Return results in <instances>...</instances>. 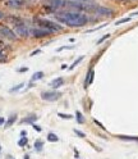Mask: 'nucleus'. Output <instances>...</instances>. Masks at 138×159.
Masks as SVG:
<instances>
[{"mask_svg": "<svg viewBox=\"0 0 138 159\" xmlns=\"http://www.w3.org/2000/svg\"><path fill=\"white\" fill-rule=\"evenodd\" d=\"M3 17H4V13H3V12H2V11H0V19H2V18H3Z\"/></svg>", "mask_w": 138, "mask_h": 159, "instance_id": "obj_32", "label": "nucleus"}, {"mask_svg": "<svg viewBox=\"0 0 138 159\" xmlns=\"http://www.w3.org/2000/svg\"><path fill=\"white\" fill-rule=\"evenodd\" d=\"M60 96H62V93H58V91H54V90L44 91L41 94L42 100H45V102H56Z\"/></svg>", "mask_w": 138, "mask_h": 159, "instance_id": "obj_5", "label": "nucleus"}, {"mask_svg": "<svg viewBox=\"0 0 138 159\" xmlns=\"http://www.w3.org/2000/svg\"><path fill=\"white\" fill-rule=\"evenodd\" d=\"M6 159H14V158H13L12 155H8V157H6Z\"/></svg>", "mask_w": 138, "mask_h": 159, "instance_id": "obj_33", "label": "nucleus"}, {"mask_svg": "<svg viewBox=\"0 0 138 159\" xmlns=\"http://www.w3.org/2000/svg\"><path fill=\"white\" fill-rule=\"evenodd\" d=\"M132 19V17H127V18H123V19H119V21H116L115 25L116 26H119V25H123V23H127V22H129Z\"/></svg>", "mask_w": 138, "mask_h": 159, "instance_id": "obj_20", "label": "nucleus"}, {"mask_svg": "<svg viewBox=\"0 0 138 159\" xmlns=\"http://www.w3.org/2000/svg\"><path fill=\"white\" fill-rule=\"evenodd\" d=\"M17 114L15 113H13V114H11V116H9V118H8V121L5 122V128H9V127H11V126H13L14 123H15V121H17Z\"/></svg>", "mask_w": 138, "mask_h": 159, "instance_id": "obj_13", "label": "nucleus"}, {"mask_svg": "<svg viewBox=\"0 0 138 159\" xmlns=\"http://www.w3.org/2000/svg\"><path fill=\"white\" fill-rule=\"evenodd\" d=\"M24 86V84H19V85H17V86H14V87H12L11 90H9V93H15V91H18V90H21V89Z\"/></svg>", "mask_w": 138, "mask_h": 159, "instance_id": "obj_21", "label": "nucleus"}, {"mask_svg": "<svg viewBox=\"0 0 138 159\" xmlns=\"http://www.w3.org/2000/svg\"><path fill=\"white\" fill-rule=\"evenodd\" d=\"M65 49H73V46H60V48L56 49V52H58V53H59V52H63V50H65Z\"/></svg>", "mask_w": 138, "mask_h": 159, "instance_id": "obj_25", "label": "nucleus"}, {"mask_svg": "<svg viewBox=\"0 0 138 159\" xmlns=\"http://www.w3.org/2000/svg\"><path fill=\"white\" fill-rule=\"evenodd\" d=\"M93 78H95V71L93 69H90L87 72V76H86V82H84V87H88L92 82H93Z\"/></svg>", "mask_w": 138, "mask_h": 159, "instance_id": "obj_9", "label": "nucleus"}, {"mask_svg": "<svg viewBox=\"0 0 138 159\" xmlns=\"http://www.w3.org/2000/svg\"><path fill=\"white\" fill-rule=\"evenodd\" d=\"M36 23L40 26L41 28H45V30H49L50 32H58L62 30V26L58 25L53 21H49V19H36Z\"/></svg>", "mask_w": 138, "mask_h": 159, "instance_id": "obj_2", "label": "nucleus"}, {"mask_svg": "<svg viewBox=\"0 0 138 159\" xmlns=\"http://www.w3.org/2000/svg\"><path fill=\"white\" fill-rule=\"evenodd\" d=\"M109 37H110V34H107V35L102 36V37H101V39H100V40H98V41H97V45H100L101 43H104V41H105V40H106V39H109Z\"/></svg>", "mask_w": 138, "mask_h": 159, "instance_id": "obj_23", "label": "nucleus"}, {"mask_svg": "<svg viewBox=\"0 0 138 159\" xmlns=\"http://www.w3.org/2000/svg\"><path fill=\"white\" fill-rule=\"evenodd\" d=\"M46 5L51 9H59L64 5V2L63 0H46Z\"/></svg>", "mask_w": 138, "mask_h": 159, "instance_id": "obj_8", "label": "nucleus"}, {"mask_svg": "<svg viewBox=\"0 0 138 159\" xmlns=\"http://www.w3.org/2000/svg\"><path fill=\"white\" fill-rule=\"evenodd\" d=\"M17 71H18L19 73H23V72H27V71H28V68H27V67H22V68L17 69Z\"/></svg>", "mask_w": 138, "mask_h": 159, "instance_id": "obj_27", "label": "nucleus"}, {"mask_svg": "<svg viewBox=\"0 0 138 159\" xmlns=\"http://www.w3.org/2000/svg\"><path fill=\"white\" fill-rule=\"evenodd\" d=\"M35 121H37V116L36 114H29V116H27V117H24L22 119L21 123H31V125H33Z\"/></svg>", "mask_w": 138, "mask_h": 159, "instance_id": "obj_12", "label": "nucleus"}, {"mask_svg": "<svg viewBox=\"0 0 138 159\" xmlns=\"http://www.w3.org/2000/svg\"><path fill=\"white\" fill-rule=\"evenodd\" d=\"M0 57H2V53H0Z\"/></svg>", "mask_w": 138, "mask_h": 159, "instance_id": "obj_35", "label": "nucleus"}, {"mask_svg": "<svg viewBox=\"0 0 138 159\" xmlns=\"http://www.w3.org/2000/svg\"><path fill=\"white\" fill-rule=\"evenodd\" d=\"M47 141H50V143H58L59 141V136L55 135L54 132L47 134Z\"/></svg>", "mask_w": 138, "mask_h": 159, "instance_id": "obj_15", "label": "nucleus"}, {"mask_svg": "<svg viewBox=\"0 0 138 159\" xmlns=\"http://www.w3.org/2000/svg\"><path fill=\"white\" fill-rule=\"evenodd\" d=\"M116 139L122 141H138V136H128V135H115Z\"/></svg>", "mask_w": 138, "mask_h": 159, "instance_id": "obj_11", "label": "nucleus"}, {"mask_svg": "<svg viewBox=\"0 0 138 159\" xmlns=\"http://www.w3.org/2000/svg\"><path fill=\"white\" fill-rule=\"evenodd\" d=\"M33 146H35V150L36 152H42V149H44V141L42 140H36Z\"/></svg>", "mask_w": 138, "mask_h": 159, "instance_id": "obj_16", "label": "nucleus"}, {"mask_svg": "<svg viewBox=\"0 0 138 159\" xmlns=\"http://www.w3.org/2000/svg\"><path fill=\"white\" fill-rule=\"evenodd\" d=\"M32 126H33V128H35L37 132H41V127H40V126H37V125H35V123H33Z\"/></svg>", "mask_w": 138, "mask_h": 159, "instance_id": "obj_28", "label": "nucleus"}, {"mask_svg": "<svg viewBox=\"0 0 138 159\" xmlns=\"http://www.w3.org/2000/svg\"><path fill=\"white\" fill-rule=\"evenodd\" d=\"M24 3H26V0H6V2H5V5L9 7V8L17 9V8L23 7Z\"/></svg>", "mask_w": 138, "mask_h": 159, "instance_id": "obj_7", "label": "nucleus"}, {"mask_svg": "<svg viewBox=\"0 0 138 159\" xmlns=\"http://www.w3.org/2000/svg\"><path fill=\"white\" fill-rule=\"evenodd\" d=\"M27 143H28L27 137H21V139H19V140H18V146L23 148V146H26V145H27Z\"/></svg>", "mask_w": 138, "mask_h": 159, "instance_id": "obj_19", "label": "nucleus"}, {"mask_svg": "<svg viewBox=\"0 0 138 159\" xmlns=\"http://www.w3.org/2000/svg\"><path fill=\"white\" fill-rule=\"evenodd\" d=\"M75 119H77V122L80 123V125L84 123V117H83V114H82L80 111H77V112H75Z\"/></svg>", "mask_w": 138, "mask_h": 159, "instance_id": "obj_18", "label": "nucleus"}, {"mask_svg": "<svg viewBox=\"0 0 138 159\" xmlns=\"http://www.w3.org/2000/svg\"><path fill=\"white\" fill-rule=\"evenodd\" d=\"M56 19L69 27H83L88 22V17L78 12H63L56 16Z\"/></svg>", "mask_w": 138, "mask_h": 159, "instance_id": "obj_1", "label": "nucleus"}, {"mask_svg": "<svg viewBox=\"0 0 138 159\" xmlns=\"http://www.w3.org/2000/svg\"><path fill=\"white\" fill-rule=\"evenodd\" d=\"M44 77V72H35L33 75H32V77H31V81L32 82H35V81H38V80H41Z\"/></svg>", "mask_w": 138, "mask_h": 159, "instance_id": "obj_17", "label": "nucleus"}, {"mask_svg": "<svg viewBox=\"0 0 138 159\" xmlns=\"http://www.w3.org/2000/svg\"><path fill=\"white\" fill-rule=\"evenodd\" d=\"M0 36H3L6 40H11V41L17 40V34L13 31L12 28H9L6 26H0Z\"/></svg>", "mask_w": 138, "mask_h": 159, "instance_id": "obj_4", "label": "nucleus"}, {"mask_svg": "<svg viewBox=\"0 0 138 159\" xmlns=\"http://www.w3.org/2000/svg\"><path fill=\"white\" fill-rule=\"evenodd\" d=\"M31 34H32V36H35V37H37V39H40V37H44V36H49V35L53 34V32H50L49 30H45V28L38 27V28H32Z\"/></svg>", "mask_w": 138, "mask_h": 159, "instance_id": "obj_6", "label": "nucleus"}, {"mask_svg": "<svg viewBox=\"0 0 138 159\" xmlns=\"http://www.w3.org/2000/svg\"><path fill=\"white\" fill-rule=\"evenodd\" d=\"M93 122H95V123H96V125H97L98 127H100V128H102V130H104V131H106V128H105V127H104V126H102V125H101L100 122H98V121H97V119H93Z\"/></svg>", "mask_w": 138, "mask_h": 159, "instance_id": "obj_26", "label": "nucleus"}, {"mask_svg": "<svg viewBox=\"0 0 138 159\" xmlns=\"http://www.w3.org/2000/svg\"><path fill=\"white\" fill-rule=\"evenodd\" d=\"M74 134L77 135V136H80V137H82V139H84L86 137V134L84 132H82V131H80V130H77V128H74Z\"/></svg>", "mask_w": 138, "mask_h": 159, "instance_id": "obj_22", "label": "nucleus"}, {"mask_svg": "<svg viewBox=\"0 0 138 159\" xmlns=\"http://www.w3.org/2000/svg\"><path fill=\"white\" fill-rule=\"evenodd\" d=\"M58 116L60 117V118H64V119H71L72 118L71 114H64V113H58Z\"/></svg>", "mask_w": 138, "mask_h": 159, "instance_id": "obj_24", "label": "nucleus"}, {"mask_svg": "<svg viewBox=\"0 0 138 159\" xmlns=\"http://www.w3.org/2000/svg\"><path fill=\"white\" fill-rule=\"evenodd\" d=\"M15 23V34L18 36H21V37H28L29 34H31V31H29V28L26 26V23L22 21V19H18Z\"/></svg>", "mask_w": 138, "mask_h": 159, "instance_id": "obj_3", "label": "nucleus"}, {"mask_svg": "<svg viewBox=\"0 0 138 159\" xmlns=\"http://www.w3.org/2000/svg\"><path fill=\"white\" fill-rule=\"evenodd\" d=\"M5 123V119L3 118V117H0V126H2V125H4Z\"/></svg>", "mask_w": 138, "mask_h": 159, "instance_id": "obj_30", "label": "nucleus"}, {"mask_svg": "<svg viewBox=\"0 0 138 159\" xmlns=\"http://www.w3.org/2000/svg\"><path fill=\"white\" fill-rule=\"evenodd\" d=\"M83 59H84V55H81L80 58H77L75 61H74V62H73V63H72L71 66H69V71H73V69H74V68H75V67H77L78 64H80V63H81V62L83 61Z\"/></svg>", "mask_w": 138, "mask_h": 159, "instance_id": "obj_14", "label": "nucleus"}, {"mask_svg": "<svg viewBox=\"0 0 138 159\" xmlns=\"http://www.w3.org/2000/svg\"><path fill=\"white\" fill-rule=\"evenodd\" d=\"M64 85V80L62 78V77H59V78H55V80H53V81L49 84V86L50 87H53V89H59L60 86H63Z\"/></svg>", "mask_w": 138, "mask_h": 159, "instance_id": "obj_10", "label": "nucleus"}, {"mask_svg": "<svg viewBox=\"0 0 138 159\" xmlns=\"http://www.w3.org/2000/svg\"><path fill=\"white\" fill-rule=\"evenodd\" d=\"M40 53H41V50H40V49H37V50H35V52L31 53V55H36V54H40Z\"/></svg>", "mask_w": 138, "mask_h": 159, "instance_id": "obj_29", "label": "nucleus"}, {"mask_svg": "<svg viewBox=\"0 0 138 159\" xmlns=\"http://www.w3.org/2000/svg\"><path fill=\"white\" fill-rule=\"evenodd\" d=\"M21 136H22V137H26V131H22V132H21Z\"/></svg>", "mask_w": 138, "mask_h": 159, "instance_id": "obj_31", "label": "nucleus"}, {"mask_svg": "<svg viewBox=\"0 0 138 159\" xmlns=\"http://www.w3.org/2000/svg\"><path fill=\"white\" fill-rule=\"evenodd\" d=\"M133 16H138V12H136V13H133Z\"/></svg>", "mask_w": 138, "mask_h": 159, "instance_id": "obj_34", "label": "nucleus"}]
</instances>
